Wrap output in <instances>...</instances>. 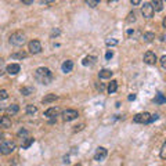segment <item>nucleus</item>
I'll list each match as a JSON object with an SVG mask.
<instances>
[{"instance_id": "9b49d317", "label": "nucleus", "mask_w": 166, "mask_h": 166, "mask_svg": "<svg viewBox=\"0 0 166 166\" xmlns=\"http://www.w3.org/2000/svg\"><path fill=\"white\" fill-rule=\"evenodd\" d=\"M58 114H60L58 108H57V107H51V108H49L47 111H45V116L46 118H50V119H53V118H55Z\"/></svg>"}, {"instance_id": "c03bdc74", "label": "nucleus", "mask_w": 166, "mask_h": 166, "mask_svg": "<svg viewBox=\"0 0 166 166\" xmlns=\"http://www.w3.org/2000/svg\"><path fill=\"white\" fill-rule=\"evenodd\" d=\"M0 166H1V165H0Z\"/></svg>"}, {"instance_id": "c85d7f7f", "label": "nucleus", "mask_w": 166, "mask_h": 166, "mask_svg": "<svg viewBox=\"0 0 166 166\" xmlns=\"http://www.w3.org/2000/svg\"><path fill=\"white\" fill-rule=\"evenodd\" d=\"M134 21H136V13L133 11V13H130L127 15V22L132 24V22H134Z\"/></svg>"}, {"instance_id": "e433bc0d", "label": "nucleus", "mask_w": 166, "mask_h": 166, "mask_svg": "<svg viewBox=\"0 0 166 166\" xmlns=\"http://www.w3.org/2000/svg\"><path fill=\"white\" fill-rule=\"evenodd\" d=\"M33 3V0H24L22 4H32Z\"/></svg>"}, {"instance_id": "c9c22d12", "label": "nucleus", "mask_w": 166, "mask_h": 166, "mask_svg": "<svg viewBox=\"0 0 166 166\" xmlns=\"http://www.w3.org/2000/svg\"><path fill=\"white\" fill-rule=\"evenodd\" d=\"M18 136H19V137L28 136V130H25V129H22V130H19V132H18Z\"/></svg>"}, {"instance_id": "dca6fc26", "label": "nucleus", "mask_w": 166, "mask_h": 166, "mask_svg": "<svg viewBox=\"0 0 166 166\" xmlns=\"http://www.w3.org/2000/svg\"><path fill=\"white\" fill-rule=\"evenodd\" d=\"M18 111H19V107H18L17 104H11V105H9V107L6 108V112H7V115H15Z\"/></svg>"}, {"instance_id": "aec40b11", "label": "nucleus", "mask_w": 166, "mask_h": 166, "mask_svg": "<svg viewBox=\"0 0 166 166\" xmlns=\"http://www.w3.org/2000/svg\"><path fill=\"white\" fill-rule=\"evenodd\" d=\"M33 141H35V139H32V137H25V139H24V143H22V148L24 149L29 148L32 144H33Z\"/></svg>"}, {"instance_id": "ea45409f", "label": "nucleus", "mask_w": 166, "mask_h": 166, "mask_svg": "<svg viewBox=\"0 0 166 166\" xmlns=\"http://www.w3.org/2000/svg\"><path fill=\"white\" fill-rule=\"evenodd\" d=\"M162 27L166 28V18H163V21H162Z\"/></svg>"}, {"instance_id": "f257e3e1", "label": "nucleus", "mask_w": 166, "mask_h": 166, "mask_svg": "<svg viewBox=\"0 0 166 166\" xmlns=\"http://www.w3.org/2000/svg\"><path fill=\"white\" fill-rule=\"evenodd\" d=\"M35 79L39 82V83H42V85H45V86L50 85L51 80H53V72L50 71L49 68L40 67L35 71Z\"/></svg>"}, {"instance_id": "f3484780", "label": "nucleus", "mask_w": 166, "mask_h": 166, "mask_svg": "<svg viewBox=\"0 0 166 166\" xmlns=\"http://www.w3.org/2000/svg\"><path fill=\"white\" fill-rule=\"evenodd\" d=\"M58 98V96L57 94H47L43 97V100H42V103L43 104H50V103H53V101H55V100Z\"/></svg>"}, {"instance_id": "7ed1b4c3", "label": "nucleus", "mask_w": 166, "mask_h": 166, "mask_svg": "<svg viewBox=\"0 0 166 166\" xmlns=\"http://www.w3.org/2000/svg\"><path fill=\"white\" fill-rule=\"evenodd\" d=\"M14 149H15V143L13 141H4L0 144V154H3V155H9Z\"/></svg>"}, {"instance_id": "39448f33", "label": "nucleus", "mask_w": 166, "mask_h": 166, "mask_svg": "<svg viewBox=\"0 0 166 166\" xmlns=\"http://www.w3.org/2000/svg\"><path fill=\"white\" fill-rule=\"evenodd\" d=\"M61 116H63V119L65 122H71V121H75L79 116V114H78L76 109H65V111H63Z\"/></svg>"}, {"instance_id": "4be33fe9", "label": "nucleus", "mask_w": 166, "mask_h": 166, "mask_svg": "<svg viewBox=\"0 0 166 166\" xmlns=\"http://www.w3.org/2000/svg\"><path fill=\"white\" fill-rule=\"evenodd\" d=\"M154 101H155L157 104H165L166 103V98H165V96L162 94V93H158V94L155 96Z\"/></svg>"}, {"instance_id": "f03ea898", "label": "nucleus", "mask_w": 166, "mask_h": 166, "mask_svg": "<svg viewBox=\"0 0 166 166\" xmlns=\"http://www.w3.org/2000/svg\"><path fill=\"white\" fill-rule=\"evenodd\" d=\"M9 42H10V45H13V46H22L27 42L25 33H22V32H14L13 35L10 36Z\"/></svg>"}, {"instance_id": "f704fd0d", "label": "nucleus", "mask_w": 166, "mask_h": 166, "mask_svg": "<svg viewBox=\"0 0 166 166\" xmlns=\"http://www.w3.org/2000/svg\"><path fill=\"white\" fill-rule=\"evenodd\" d=\"M112 55H114V53L111 51V50H108L107 54H105V60H111L112 58Z\"/></svg>"}, {"instance_id": "37998d69", "label": "nucleus", "mask_w": 166, "mask_h": 166, "mask_svg": "<svg viewBox=\"0 0 166 166\" xmlns=\"http://www.w3.org/2000/svg\"><path fill=\"white\" fill-rule=\"evenodd\" d=\"M0 139H1V133H0Z\"/></svg>"}, {"instance_id": "a878e982", "label": "nucleus", "mask_w": 166, "mask_h": 166, "mask_svg": "<svg viewBox=\"0 0 166 166\" xmlns=\"http://www.w3.org/2000/svg\"><path fill=\"white\" fill-rule=\"evenodd\" d=\"M9 98V93H7V90L1 89L0 90V101H3V100H7Z\"/></svg>"}, {"instance_id": "c756f323", "label": "nucleus", "mask_w": 166, "mask_h": 166, "mask_svg": "<svg viewBox=\"0 0 166 166\" xmlns=\"http://www.w3.org/2000/svg\"><path fill=\"white\" fill-rule=\"evenodd\" d=\"M161 158L162 159H165L166 158V143L162 144V147H161Z\"/></svg>"}, {"instance_id": "412c9836", "label": "nucleus", "mask_w": 166, "mask_h": 166, "mask_svg": "<svg viewBox=\"0 0 166 166\" xmlns=\"http://www.w3.org/2000/svg\"><path fill=\"white\" fill-rule=\"evenodd\" d=\"M27 57V53L25 51H18V53H13L11 54V58L13 60H22Z\"/></svg>"}, {"instance_id": "1a4fd4ad", "label": "nucleus", "mask_w": 166, "mask_h": 166, "mask_svg": "<svg viewBox=\"0 0 166 166\" xmlns=\"http://www.w3.org/2000/svg\"><path fill=\"white\" fill-rule=\"evenodd\" d=\"M157 54L154 53V51H147V53L144 54V63L148 64V65H154V64L157 63Z\"/></svg>"}, {"instance_id": "4c0bfd02", "label": "nucleus", "mask_w": 166, "mask_h": 166, "mask_svg": "<svg viewBox=\"0 0 166 166\" xmlns=\"http://www.w3.org/2000/svg\"><path fill=\"white\" fill-rule=\"evenodd\" d=\"M127 98H129V101H133V100H136V94H130Z\"/></svg>"}, {"instance_id": "393cba45", "label": "nucleus", "mask_w": 166, "mask_h": 166, "mask_svg": "<svg viewBox=\"0 0 166 166\" xmlns=\"http://www.w3.org/2000/svg\"><path fill=\"white\" fill-rule=\"evenodd\" d=\"M33 93V87H21V94L22 96H31Z\"/></svg>"}, {"instance_id": "f8f14e48", "label": "nucleus", "mask_w": 166, "mask_h": 166, "mask_svg": "<svg viewBox=\"0 0 166 166\" xmlns=\"http://www.w3.org/2000/svg\"><path fill=\"white\" fill-rule=\"evenodd\" d=\"M61 69H63L64 73H69V72L73 69V61H71V60H67V61H64L63 65H61Z\"/></svg>"}, {"instance_id": "20e7f679", "label": "nucleus", "mask_w": 166, "mask_h": 166, "mask_svg": "<svg viewBox=\"0 0 166 166\" xmlns=\"http://www.w3.org/2000/svg\"><path fill=\"white\" fill-rule=\"evenodd\" d=\"M154 7L149 1H145L143 6H141V14H143L144 18H152L154 17Z\"/></svg>"}, {"instance_id": "473e14b6", "label": "nucleus", "mask_w": 166, "mask_h": 166, "mask_svg": "<svg viewBox=\"0 0 166 166\" xmlns=\"http://www.w3.org/2000/svg\"><path fill=\"white\" fill-rule=\"evenodd\" d=\"M83 127H85V123H82V125H79V126H75V129H73V133H78V132L83 130Z\"/></svg>"}, {"instance_id": "b1692460", "label": "nucleus", "mask_w": 166, "mask_h": 166, "mask_svg": "<svg viewBox=\"0 0 166 166\" xmlns=\"http://www.w3.org/2000/svg\"><path fill=\"white\" fill-rule=\"evenodd\" d=\"M36 112H37V108H36L35 105H32V104L27 105V114L28 115H35Z\"/></svg>"}, {"instance_id": "4468645a", "label": "nucleus", "mask_w": 166, "mask_h": 166, "mask_svg": "<svg viewBox=\"0 0 166 166\" xmlns=\"http://www.w3.org/2000/svg\"><path fill=\"white\" fill-rule=\"evenodd\" d=\"M96 61H97V57H94V55H87V57H85L83 58V61H82V64L85 65V67H87V65H94Z\"/></svg>"}, {"instance_id": "79ce46f5", "label": "nucleus", "mask_w": 166, "mask_h": 166, "mask_svg": "<svg viewBox=\"0 0 166 166\" xmlns=\"http://www.w3.org/2000/svg\"><path fill=\"white\" fill-rule=\"evenodd\" d=\"M75 166H82V165H80V163H76V165H75Z\"/></svg>"}, {"instance_id": "bb28decb", "label": "nucleus", "mask_w": 166, "mask_h": 166, "mask_svg": "<svg viewBox=\"0 0 166 166\" xmlns=\"http://www.w3.org/2000/svg\"><path fill=\"white\" fill-rule=\"evenodd\" d=\"M86 4L89 7H97L100 4V1H96V0H86Z\"/></svg>"}, {"instance_id": "6ab92c4d", "label": "nucleus", "mask_w": 166, "mask_h": 166, "mask_svg": "<svg viewBox=\"0 0 166 166\" xmlns=\"http://www.w3.org/2000/svg\"><path fill=\"white\" fill-rule=\"evenodd\" d=\"M107 90H108V93H109V94L115 93V91L118 90V82H116V80H111V83L108 85Z\"/></svg>"}, {"instance_id": "58836bf2", "label": "nucleus", "mask_w": 166, "mask_h": 166, "mask_svg": "<svg viewBox=\"0 0 166 166\" xmlns=\"http://www.w3.org/2000/svg\"><path fill=\"white\" fill-rule=\"evenodd\" d=\"M64 163H69V158H68V157H65V158H64Z\"/></svg>"}, {"instance_id": "a211bd4d", "label": "nucleus", "mask_w": 166, "mask_h": 166, "mask_svg": "<svg viewBox=\"0 0 166 166\" xmlns=\"http://www.w3.org/2000/svg\"><path fill=\"white\" fill-rule=\"evenodd\" d=\"M154 39H155V33H152V32H144V35H143V40L144 42L151 43Z\"/></svg>"}, {"instance_id": "ddd939ff", "label": "nucleus", "mask_w": 166, "mask_h": 166, "mask_svg": "<svg viewBox=\"0 0 166 166\" xmlns=\"http://www.w3.org/2000/svg\"><path fill=\"white\" fill-rule=\"evenodd\" d=\"M0 127L1 129H10L11 127V119L9 116H0Z\"/></svg>"}, {"instance_id": "423d86ee", "label": "nucleus", "mask_w": 166, "mask_h": 166, "mask_svg": "<svg viewBox=\"0 0 166 166\" xmlns=\"http://www.w3.org/2000/svg\"><path fill=\"white\" fill-rule=\"evenodd\" d=\"M28 49L31 54H39L42 51V45L39 40H31L28 43Z\"/></svg>"}, {"instance_id": "72a5a7b5", "label": "nucleus", "mask_w": 166, "mask_h": 166, "mask_svg": "<svg viewBox=\"0 0 166 166\" xmlns=\"http://www.w3.org/2000/svg\"><path fill=\"white\" fill-rule=\"evenodd\" d=\"M161 67L162 68L166 67V55H162L161 57Z\"/></svg>"}, {"instance_id": "2f4dec72", "label": "nucleus", "mask_w": 166, "mask_h": 166, "mask_svg": "<svg viewBox=\"0 0 166 166\" xmlns=\"http://www.w3.org/2000/svg\"><path fill=\"white\" fill-rule=\"evenodd\" d=\"M158 118H159V115H158V114H154V115H151V116H149V119H148V123H152V122L158 121Z\"/></svg>"}, {"instance_id": "7c9ffc66", "label": "nucleus", "mask_w": 166, "mask_h": 166, "mask_svg": "<svg viewBox=\"0 0 166 166\" xmlns=\"http://www.w3.org/2000/svg\"><path fill=\"white\" fill-rule=\"evenodd\" d=\"M105 45L107 46H116L118 40L116 39H107V40H105Z\"/></svg>"}, {"instance_id": "cd10ccee", "label": "nucleus", "mask_w": 166, "mask_h": 166, "mask_svg": "<svg viewBox=\"0 0 166 166\" xmlns=\"http://www.w3.org/2000/svg\"><path fill=\"white\" fill-rule=\"evenodd\" d=\"M4 71H6V64H4V60L3 58H0V76L4 73Z\"/></svg>"}, {"instance_id": "6e6552de", "label": "nucleus", "mask_w": 166, "mask_h": 166, "mask_svg": "<svg viewBox=\"0 0 166 166\" xmlns=\"http://www.w3.org/2000/svg\"><path fill=\"white\" fill-rule=\"evenodd\" d=\"M107 155H108L107 148H104V147H98L97 151H96V154H94V161H97V162L104 161V159L107 158Z\"/></svg>"}, {"instance_id": "2eb2a0df", "label": "nucleus", "mask_w": 166, "mask_h": 166, "mask_svg": "<svg viewBox=\"0 0 166 166\" xmlns=\"http://www.w3.org/2000/svg\"><path fill=\"white\" fill-rule=\"evenodd\" d=\"M114 75V72L111 69H101L98 73L100 79H111V76Z\"/></svg>"}, {"instance_id": "0eeeda50", "label": "nucleus", "mask_w": 166, "mask_h": 166, "mask_svg": "<svg viewBox=\"0 0 166 166\" xmlns=\"http://www.w3.org/2000/svg\"><path fill=\"white\" fill-rule=\"evenodd\" d=\"M149 116H151V114L148 112H140L133 118V122L134 123H148Z\"/></svg>"}, {"instance_id": "5701e85b", "label": "nucleus", "mask_w": 166, "mask_h": 166, "mask_svg": "<svg viewBox=\"0 0 166 166\" xmlns=\"http://www.w3.org/2000/svg\"><path fill=\"white\" fill-rule=\"evenodd\" d=\"M151 4H152V7H154V11H161V10L163 9V1H159V0L154 1Z\"/></svg>"}, {"instance_id": "9d476101", "label": "nucleus", "mask_w": 166, "mask_h": 166, "mask_svg": "<svg viewBox=\"0 0 166 166\" xmlns=\"http://www.w3.org/2000/svg\"><path fill=\"white\" fill-rule=\"evenodd\" d=\"M6 71L9 75H17L18 72L21 71V67H19V64H10L6 67Z\"/></svg>"}, {"instance_id": "a19ab883", "label": "nucleus", "mask_w": 166, "mask_h": 166, "mask_svg": "<svg viewBox=\"0 0 166 166\" xmlns=\"http://www.w3.org/2000/svg\"><path fill=\"white\" fill-rule=\"evenodd\" d=\"M132 4H140L139 0H134V1H132Z\"/></svg>"}]
</instances>
